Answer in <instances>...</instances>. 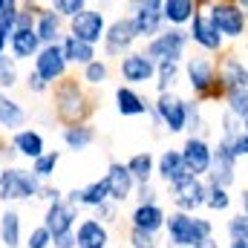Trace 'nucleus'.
I'll return each instance as SVG.
<instances>
[{
    "label": "nucleus",
    "mask_w": 248,
    "mask_h": 248,
    "mask_svg": "<svg viewBox=\"0 0 248 248\" xmlns=\"http://www.w3.org/2000/svg\"><path fill=\"white\" fill-rule=\"evenodd\" d=\"M52 110L63 127L69 124H87L95 113V95L78 81V78H63L61 84L52 87Z\"/></svg>",
    "instance_id": "nucleus-1"
},
{
    "label": "nucleus",
    "mask_w": 248,
    "mask_h": 248,
    "mask_svg": "<svg viewBox=\"0 0 248 248\" xmlns=\"http://www.w3.org/2000/svg\"><path fill=\"white\" fill-rule=\"evenodd\" d=\"M168 246L176 248H217L214 243V222L199 214H182L170 211L165 222Z\"/></svg>",
    "instance_id": "nucleus-2"
},
{
    "label": "nucleus",
    "mask_w": 248,
    "mask_h": 248,
    "mask_svg": "<svg viewBox=\"0 0 248 248\" xmlns=\"http://www.w3.org/2000/svg\"><path fill=\"white\" fill-rule=\"evenodd\" d=\"M182 72H185L187 87H190V93H193V98L199 104L222 98V87H219V78H217V63L211 61L208 55L193 52L190 58H185Z\"/></svg>",
    "instance_id": "nucleus-3"
},
{
    "label": "nucleus",
    "mask_w": 248,
    "mask_h": 248,
    "mask_svg": "<svg viewBox=\"0 0 248 248\" xmlns=\"http://www.w3.org/2000/svg\"><path fill=\"white\" fill-rule=\"evenodd\" d=\"M41 187H44V182L26 168H17V165L0 168V202H6V205L32 202L41 196Z\"/></svg>",
    "instance_id": "nucleus-4"
},
{
    "label": "nucleus",
    "mask_w": 248,
    "mask_h": 248,
    "mask_svg": "<svg viewBox=\"0 0 248 248\" xmlns=\"http://www.w3.org/2000/svg\"><path fill=\"white\" fill-rule=\"evenodd\" d=\"M205 15L214 20V26L219 29V35L225 41H243L248 35V15L240 9V3L231 0H211L202 6Z\"/></svg>",
    "instance_id": "nucleus-5"
},
{
    "label": "nucleus",
    "mask_w": 248,
    "mask_h": 248,
    "mask_svg": "<svg viewBox=\"0 0 248 248\" xmlns=\"http://www.w3.org/2000/svg\"><path fill=\"white\" fill-rule=\"evenodd\" d=\"M147 116L153 119L156 127H165L170 136H179L187 127V98H182L176 90L173 93H162V95L153 98Z\"/></svg>",
    "instance_id": "nucleus-6"
},
{
    "label": "nucleus",
    "mask_w": 248,
    "mask_h": 248,
    "mask_svg": "<svg viewBox=\"0 0 248 248\" xmlns=\"http://www.w3.org/2000/svg\"><path fill=\"white\" fill-rule=\"evenodd\" d=\"M187 32L185 29H165L162 35H156L153 41H147L144 44V55L150 58L153 63H165V61H170V63H185V52H187Z\"/></svg>",
    "instance_id": "nucleus-7"
},
{
    "label": "nucleus",
    "mask_w": 248,
    "mask_h": 248,
    "mask_svg": "<svg viewBox=\"0 0 248 248\" xmlns=\"http://www.w3.org/2000/svg\"><path fill=\"white\" fill-rule=\"evenodd\" d=\"M136 41H139V35H136L133 17L130 15H119V17H113L107 23V32H104L101 46H104V55L107 58H119L122 61L127 52H133Z\"/></svg>",
    "instance_id": "nucleus-8"
},
{
    "label": "nucleus",
    "mask_w": 248,
    "mask_h": 248,
    "mask_svg": "<svg viewBox=\"0 0 248 248\" xmlns=\"http://www.w3.org/2000/svg\"><path fill=\"white\" fill-rule=\"evenodd\" d=\"M187 41L193 46H199L202 55H219L225 49V38L219 35V29L214 26V20L205 15V9L199 6V12L193 15V20L187 23Z\"/></svg>",
    "instance_id": "nucleus-9"
},
{
    "label": "nucleus",
    "mask_w": 248,
    "mask_h": 248,
    "mask_svg": "<svg viewBox=\"0 0 248 248\" xmlns=\"http://www.w3.org/2000/svg\"><path fill=\"white\" fill-rule=\"evenodd\" d=\"M130 17H133L139 41H144V44L168 29L165 26V15H162V0H136Z\"/></svg>",
    "instance_id": "nucleus-10"
},
{
    "label": "nucleus",
    "mask_w": 248,
    "mask_h": 248,
    "mask_svg": "<svg viewBox=\"0 0 248 248\" xmlns=\"http://www.w3.org/2000/svg\"><path fill=\"white\" fill-rule=\"evenodd\" d=\"M107 23H110V20H107V15H104L98 6H87L78 17L69 20L66 35H72V38H78V41H84V44H90V46H98V44L104 41Z\"/></svg>",
    "instance_id": "nucleus-11"
},
{
    "label": "nucleus",
    "mask_w": 248,
    "mask_h": 248,
    "mask_svg": "<svg viewBox=\"0 0 248 248\" xmlns=\"http://www.w3.org/2000/svg\"><path fill=\"white\" fill-rule=\"evenodd\" d=\"M185 170L196 179H208L211 173V162H214V144L208 141V136H187L185 144L179 147Z\"/></svg>",
    "instance_id": "nucleus-12"
},
{
    "label": "nucleus",
    "mask_w": 248,
    "mask_h": 248,
    "mask_svg": "<svg viewBox=\"0 0 248 248\" xmlns=\"http://www.w3.org/2000/svg\"><path fill=\"white\" fill-rule=\"evenodd\" d=\"M168 196H170L173 211H182V214H196L199 208H205L208 182H205V179H196V176H185L182 182H176V185L168 187Z\"/></svg>",
    "instance_id": "nucleus-13"
},
{
    "label": "nucleus",
    "mask_w": 248,
    "mask_h": 248,
    "mask_svg": "<svg viewBox=\"0 0 248 248\" xmlns=\"http://www.w3.org/2000/svg\"><path fill=\"white\" fill-rule=\"evenodd\" d=\"M32 72L52 90L55 84H61L63 78H66V72H69V63L63 58V49L61 44H52V46H44L41 52H38V58L32 61Z\"/></svg>",
    "instance_id": "nucleus-14"
},
{
    "label": "nucleus",
    "mask_w": 248,
    "mask_h": 248,
    "mask_svg": "<svg viewBox=\"0 0 248 248\" xmlns=\"http://www.w3.org/2000/svg\"><path fill=\"white\" fill-rule=\"evenodd\" d=\"M119 75H122L124 87H133V90L144 87V84H156V63L141 49H133L119 61Z\"/></svg>",
    "instance_id": "nucleus-15"
},
{
    "label": "nucleus",
    "mask_w": 248,
    "mask_h": 248,
    "mask_svg": "<svg viewBox=\"0 0 248 248\" xmlns=\"http://www.w3.org/2000/svg\"><path fill=\"white\" fill-rule=\"evenodd\" d=\"M78 222H81V211L72 208L66 199H58V202L46 205V211H44V222H41V225H44L52 237H61V234H72Z\"/></svg>",
    "instance_id": "nucleus-16"
},
{
    "label": "nucleus",
    "mask_w": 248,
    "mask_h": 248,
    "mask_svg": "<svg viewBox=\"0 0 248 248\" xmlns=\"http://www.w3.org/2000/svg\"><path fill=\"white\" fill-rule=\"evenodd\" d=\"M237 156L231 153V147L225 141H217L214 144V162H211V173L205 182L211 185H219V187H231L237 182Z\"/></svg>",
    "instance_id": "nucleus-17"
},
{
    "label": "nucleus",
    "mask_w": 248,
    "mask_h": 248,
    "mask_svg": "<svg viewBox=\"0 0 248 248\" xmlns=\"http://www.w3.org/2000/svg\"><path fill=\"white\" fill-rule=\"evenodd\" d=\"M217 78H219V87L222 93L228 90H248V66L240 55L234 52H225L219 61H217Z\"/></svg>",
    "instance_id": "nucleus-18"
},
{
    "label": "nucleus",
    "mask_w": 248,
    "mask_h": 248,
    "mask_svg": "<svg viewBox=\"0 0 248 248\" xmlns=\"http://www.w3.org/2000/svg\"><path fill=\"white\" fill-rule=\"evenodd\" d=\"M104 179H107V187H110V202L124 205L127 199H133V193H136V179L130 176V170H127L124 162H110Z\"/></svg>",
    "instance_id": "nucleus-19"
},
{
    "label": "nucleus",
    "mask_w": 248,
    "mask_h": 248,
    "mask_svg": "<svg viewBox=\"0 0 248 248\" xmlns=\"http://www.w3.org/2000/svg\"><path fill=\"white\" fill-rule=\"evenodd\" d=\"M165 222H168V211L162 205H136L130 211V228H136V231L159 237L165 231Z\"/></svg>",
    "instance_id": "nucleus-20"
},
{
    "label": "nucleus",
    "mask_w": 248,
    "mask_h": 248,
    "mask_svg": "<svg viewBox=\"0 0 248 248\" xmlns=\"http://www.w3.org/2000/svg\"><path fill=\"white\" fill-rule=\"evenodd\" d=\"M12 150L17 153V156H23V159H29V162H35V159H41L44 153H46V139H44V133L41 130H35V127H23V130H17V133H12Z\"/></svg>",
    "instance_id": "nucleus-21"
},
{
    "label": "nucleus",
    "mask_w": 248,
    "mask_h": 248,
    "mask_svg": "<svg viewBox=\"0 0 248 248\" xmlns=\"http://www.w3.org/2000/svg\"><path fill=\"white\" fill-rule=\"evenodd\" d=\"M75 248H110V228L93 217H81L75 225Z\"/></svg>",
    "instance_id": "nucleus-22"
},
{
    "label": "nucleus",
    "mask_w": 248,
    "mask_h": 248,
    "mask_svg": "<svg viewBox=\"0 0 248 248\" xmlns=\"http://www.w3.org/2000/svg\"><path fill=\"white\" fill-rule=\"evenodd\" d=\"M113 98H116V110H119V116H124V119L147 116V113H150V104H153V101H147L139 90L124 87V84H119V87H116Z\"/></svg>",
    "instance_id": "nucleus-23"
},
{
    "label": "nucleus",
    "mask_w": 248,
    "mask_h": 248,
    "mask_svg": "<svg viewBox=\"0 0 248 248\" xmlns=\"http://www.w3.org/2000/svg\"><path fill=\"white\" fill-rule=\"evenodd\" d=\"M44 49V44H41V38H38V32L35 29H17L15 26V35H12V41H9V55L15 58V61H35L38 58V52Z\"/></svg>",
    "instance_id": "nucleus-24"
},
{
    "label": "nucleus",
    "mask_w": 248,
    "mask_h": 248,
    "mask_svg": "<svg viewBox=\"0 0 248 248\" xmlns=\"http://www.w3.org/2000/svg\"><path fill=\"white\" fill-rule=\"evenodd\" d=\"M156 176L165 182V185H176V182H182L185 176H190L185 170V162H182V153L179 150H162L159 156H156Z\"/></svg>",
    "instance_id": "nucleus-25"
},
{
    "label": "nucleus",
    "mask_w": 248,
    "mask_h": 248,
    "mask_svg": "<svg viewBox=\"0 0 248 248\" xmlns=\"http://www.w3.org/2000/svg\"><path fill=\"white\" fill-rule=\"evenodd\" d=\"M196 12H199L196 0H162L165 26H170V29H187V23L193 20Z\"/></svg>",
    "instance_id": "nucleus-26"
},
{
    "label": "nucleus",
    "mask_w": 248,
    "mask_h": 248,
    "mask_svg": "<svg viewBox=\"0 0 248 248\" xmlns=\"http://www.w3.org/2000/svg\"><path fill=\"white\" fill-rule=\"evenodd\" d=\"M35 32H38V38H41V44H44V46L61 44V38L66 35V32H63V17H61V15H55L49 6H44V9L38 12Z\"/></svg>",
    "instance_id": "nucleus-27"
},
{
    "label": "nucleus",
    "mask_w": 248,
    "mask_h": 248,
    "mask_svg": "<svg viewBox=\"0 0 248 248\" xmlns=\"http://www.w3.org/2000/svg\"><path fill=\"white\" fill-rule=\"evenodd\" d=\"M0 246L23 248V217L15 208H6L0 214Z\"/></svg>",
    "instance_id": "nucleus-28"
},
{
    "label": "nucleus",
    "mask_w": 248,
    "mask_h": 248,
    "mask_svg": "<svg viewBox=\"0 0 248 248\" xmlns=\"http://www.w3.org/2000/svg\"><path fill=\"white\" fill-rule=\"evenodd\" d=\"M26 119H29L26 107L17 98H12L9 93H0V127L9 133H17V130H23Z\"/></svg>",
    "instance_id": "nucleus-29"
},
{
    "label": "nucleus",
    "mask_w": 248,
    "mask_h": 248,
    "mask_svg": "<svg viewBox=\"0 0 248 248\" xmlns=\"http://www.w3.org/2000/svg\"><path fill=\"white\" fill-rule=\"evenodd\" d=\"M61 139H63V144H66V150L81 153V150H87L90 144H95L98 130H95L90 122L87 124H69V127H63L61 130Z\"/></svg>",
    "instance_id": "nucleus-30"
},
{
    "label": "nucleus",
    "mask_w": 248,
    "mask_h": 248,
    "mask_svg": "<svg viewBox=\"0 0 248 248\" xmlns=\"http://www.w3.org/2000/svg\"><path fill=\"white\" fill-rule=\"evenodd\" d=\"M61 49H63L66 63H75V66H87V63H93L98 58L95 46H90V44H84V41H78L72 35H63L61 38Z\"/></svg>",
    "instance_id": "nucleus-31"
},
{
    "label": "nucleus",
    "mask_w": 248,
    "mask_h": 248,
    "mask_svg": "<svg viewBox=\"0 0 248 248\" xmlns=\"http://www.w3.org/2000/svg\"><path fill=\"white\" fill-rule=\"evenodd\" d=\"M127 170H130V176L136 179V185H147L150 179H153V173H156V156L150 153V150H141V153H133L127 162Z\"/></svg>",
    "instance_id": "nucleus-32"
},
{
    "label": "nucleus",
    "mask_w": 248,
    "mask_h": 248,
    "mask_svg": "<svg viewBox=\"0 0 248 248\" xmlns=\"http://www.w3.org/2000/svg\"><path fill=\"white\" fill-rule=\"evenodd\" d=\"M107 81H110V63L104 61V58H95L93 63L81 66V84H84L87 90L104 87Z\"/></svg>",
    "instance_id": "nucleus-33"
},
{
    "label": "nucleus",
    "mask_w": 248,
    "mask_h": 248,
    "mask_svg": "<svg viewBox=\"0 0 248 248\" xmlns=\"http://www.w3.org/2000/svg\"><path fill=\"white\" fill-rule=\"evenodd\" d=\"M58 165H61V150H46L41 159H35V162H32V168H29V170H32L44 185H49V179L55 176Z\"/></svg>",
    "instance_id": "nucleus-34"
},
{
    "label": "nucleus",
    "mask_w": 248,
    "mask_h": 248,
    "mask_svg": "<svg viewBox=\"0 0 248 248\" xmlns=\"http://www.w3.org/2000/svg\"><path fill=\"white\" fill-rule=\"evenodd\" d=\"M179 75H182V63H170V61L156 63V93L159 95L162 93H173Z\"/></svg>",
    "instance_id": "nucleus-35"
},
{
    "label": "nucleus",
    "mask_w": 248,
    "mask_h": 248,
    "mask_svg": "<svg viewBox=\"0 0 248 248\" xmlns=\"http://www.w3.org/2000/svg\"><path fill=\"white\" fill-rule=\"evenodd\" d=\"M17 84H20V66L6 52V55H0V93L15 90Z\"/></svg>",
    "instance_id": "nucleus-36"
},
{
    "label": "nucleus",
    "mask_w": 248,
    "mask_h": 248,
    "mask_svg": "<svg viewBox=\"0 0 248 248\" xmlns=\"http://www.w3.org/2000/svg\"><path fill=\"white\" fill-rule=\"evenodd\" d=\"M222 101H225V110L234 113L240 122L248 119V90H228L222 93Z\"/></svg>",
    "instance_id": "nucleus-37"
},
{
    "label": "nucleus",
    "mask_w": 248,
    "mask_h": 248,
    "mask_svg": "<svg viewBox=\"0 0 248 248\" xmlns=\"http://www.w3.org/2000/svg\"><path fill=\"white\" fill-rule=\"evenodd\" d=\"M205 208L214 211V214H225V211L231 208V193H228V187H219V185H211V182H208Z\"/></svg>",
    "instance_id": "nucleus-38"
},
{
    "label": "nucleus",
    "mask_w": 248,
    "mask_h": 248,
    "mask_svg": "<svg viewBox=\"0 0 248 248\" xmlns=\"http://www.w3.org/2000/svg\"><path fill=\"white\" fill-rule=\"evenodd\" d=\"M246 127L243 122L234 116V113H228V110H222V116H219V141H225V144H231L240 133H243Z\"/></svg>",
    "instance_id": "nucleus-39"
},
{
    "label": "nucleus",
    "mask_w": 248,
    "mask_h": 248,
    "mask_svg": "<svg viewBox=\"0 0 248 248\" xmlns=\"http://www.w3.org/2000/svg\"><path fill=\"white\" fill-rule=\"evenodd\" d=\"M225 234H228V243H248V217L243 211L225 222Z\"/></svg>",
    "instance_id": "nucleus-40"
},
{
    "label": "nucleus",
    "mask_w": 248,
    "mask_h": 248,
    "mask_svg": "<svg viewBox=\"0 0 248 248\" xmlns=\"http://www.w3.org/2000/svg\"><path fill=\"white\" fill-rule=\"evenodd\" d=\"M187 136H205V119H202V104L196 98H187Z\"/></svg>",
    "instance_id": "nucleus-41"
},
{
    "label": "nucleus",
    "mask_w": 248,
    "mask_h": 248,
    "mask_svg": "<svg viewBox=\"0 0 248 248\" xmlns=\"http://www.w3.org/2000/svg\"><path fill=\"white\" fill-rule=\"evenodd\" d=\"M55 15H61L63 20H72V17H78L84 9H87V3L84 0H52V3H46Z\"/></svg>",
    "instance_id": "nucleus-42"
},
{
    "label": "nucleus",
    "mask_w": 248,
    "mask_h": 248,
    "mask_svg": "<svg viewBox=\"0 0 248 248\" xmlns=\"http://www.w3.org/2000/svg\"><path fill=\"white\" fill-rule=\"evenodd\" d=\"M23 248H52V234H49L44 225H35V228L26 234Z\"/></svg>",
    "instance_id": "nucleus-43"
},
{
    "label": "nucleus",
    "mask_w": 248,
    "mask_h": 248,
    "mask_svg": "<svg viewBox=\"0 0 248 248\" xmlns=\"http://www.w3.org/2000/svg\"><path fill=\"white\" fill-rule=\"evenodd\" d=\"M17 12H20V3H17V9H15V12H9V15H6V20L0 23V55H6V52H9V41H12V35H15Z\"/></svg>",
    "instance_id": "nucleus-44"
},
{
    "label": "nucleus",
    "mask_w": 248,
    "mask_h": 248,
    "mask_svg": "<svg viewBox=\"0 0 248 248\" xmlns=\"http://www.w3.org/2000/svg\"><path fill=\"white\" fill-rule=\"evenodd\" d=\"M127 243H130V248H159V237L130 228V231H127Z\"/></svg>",
    "instance_id": "nucleus-45"
},
{
    "label": "nucleus",
    "mask_w": 248,
    "mask_h": 248,
    "mask_svg": "<svg viewBox=\"0 0 248 248\" xmlns=\"http://www.w3.org/2000/svg\"><path fill=\"white\" fill-rule=\"evenodd\" d=\"M93 219H98L101 225H107V228H110L113 222H119V205H116V202H104L101 208H95V211H93Z\"/></svg>",
    "instance_id": "nucleus-46"
},
{
    "label": "nucleus",
    "mask_w": 248,
    "mask_h": 248,
    "mask_svg": "<svg viewBox=\"0 0 248 248\" xmlns=\"http://www.w3.org/2000/svg\"><path fill=\"white\" fill-rule=\"evenodd\" d=\"M133 199H136V205H159V190L153 187V182H147V185H136Z\"/></svg>",
    "instance_id": "nucleus-47"
},
{
    "label": "nucleus",
    "mask_w": 248,
    "mask_h": 248,
    "mask_svg": "<svg viewBox=\"0 0 248 248\" xmlns=\"http://www.w3.org/2000/svg\"><path fill=\"white\" fill-rule=\"evenodd\" d=\"M228 147H231V153H234L237 159H248V133H246V130H243V133L228 144Z\"/></svg>",
    "instance_id": "nucleus-48"
},
{
    "label": "nucleus",
    "mask_w": 248,
    "mask_h": 248,
    "mask_svg": "<svg viewBox=\"0 0 248 248\" xmlns=\"http://www.w3.org/2000/svg\"><path fill=\"white\" fill-rule=\"evenodd\" d=\"M26 90H29L32 95H44V93H49V87H46V84H44L32 69H29V75H26Z\"/></svg>",
    "instance_id": "nucleus-49"
},
{
    "label": "nucleus",
    "mask_w": 248,
    "mask_h": 248,
    "mask_svg": "<svg viewBox=\"0 0 248 248\" xmlns=\"http://www.w3.org/2000/svg\"><path fill=\"white\" fill-rule=\"evenodd\" d=\"M38 199H44L46 205H52V202L63 199V190H61V187H55V185H44V187H41V196H38Z\"/></svg>",
    "instance_id": "nucleus-50"
},
{
    "label": "nucleus",
    "mask_w": 248,
    "mask_h": 248,
    "mask_svg": "<svg viewBox=\"0 0 248 248\" xmlns=\"http://www.w3.org/2000/svg\"><path fill=\"white\" fill-rule=\"evenodd\" d=\"M52 248H75V231L72 234H61V237H52Z\"/></svg>",
    "instance_id": "nucleus-51"
},
{
    "label": "nucleus",
    "mask_w": 248,
    "mask_h": 248,
    "mask_svg": "<svg viewBox=\"0 0 248 248\" xmlns=\"http://www.w3.org/2000/svg\"><path fill=\"white\" fill-rule=\"evenodd\" d=\"M17 9V0H0V23L6 20V15L9 12H15Z\"/></svg>",
    "instance_id": "nucleus-52"
},
{
    "label": "nucleus",
    "mask_w": 248,
    "mask_h": 248,
    "mask_svg": "<svg viewBox=\"0 0 248 248\" xmlns=\"http://www.w3.org/2000/svg\"><path fill=\"white\" fill-rule=\"evenodd\" d=\"M240 205H243V214L248 217V187L243 190V193H240Z\"/></svg>",
    "instance_id": "nucleus-53"
},
{
    "label": "nucleus",
    "mask_w": 248,
    "mask_h": 248,
    "mask_svg": "<svg viewBox=\"0 0 248 248\" xmlns=\"http://www.w3.org/2000/svg\"><path fill=\"white\" fill-rule=\"evenodd\" d=\"M243 127H246V133H248V119H246V122H243Z\"/></svg>",
    "instance_id": "nucleus-54"
},
{
    "label": "nucleus",
    "mask_w": 248,
    "mask_h": 248,
    "mask_svg": "<svg viewBox=\"0 0 248 248\" xmlns=\"http://www.w3.org/2000/svg\"><path fill=\"white\" fill-rule=\"evenodd\" d=\"M246 49H248V38H246Z\"/></svg>",
    "instance_id": "nucleus-55"
},
{
    "label": "nucleus",
    "mask_w": 248,
    "mask_h": 248,
    "mask_svg": "<svg viewBox=\"0 0 248 248\" xmlns=\"http://www.w3.org/2000/svg\"><path fill=\"white\" fill-rule=\"evenodd\" d=\"M217 248H219V246H217ZM222 248H228V246H222Z\"/></svg>",
    "instance_id": "nucleus-56"
},
{
    "label": "nucleus",
    "mask_w": 248,
    "mask_h": 248,
    "mask_svg": "<svg viewBox=\"0 0 248 248\" xmlns=\"http://www.w3.org/2000/svg\"><path fill=\"white\" fill-rule=\"evenodd\" d=\"M168 248H176V246H168Z\"/></svg>",
    "instance_id": "nucleus-57"
}]
</instances>
